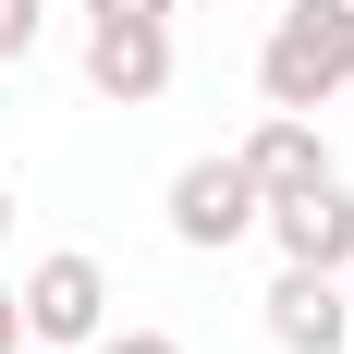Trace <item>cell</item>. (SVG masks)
Here are the masks:
<instances>
[{
	"instance_id": "cell-3",
	"label": "cell",
	"mask_w": 354,
	"mask_h": 354,
	"mask_svg": "<svg viewBox=\"0 0 354 354\" xmlns=\"http://www.w3.org/2000/svg\"><path fill=\"white\" fill-rule=\"evenodd\" d=\"M110 330V269L86 245H62V257H37L25 269V342H49V354H86Z\"/></svg>"
},
{
	"instance_id": "cell-10",
	"label": "cell",
	"mask_w": 354,
	"mask_h": 354,
	"mask_svg": "<svg viewBox=\"0 0 354 354\" xmlns=\"http://www.w3.org/2000/svg\"><path fill=\"white\" fill-rule=\"evenodd\" d=\"M86 354H183V342H171V330H98Z\"/></svg>"
},
{
	"instance_id": "cell-8",
	"label": "cell",
	"mask_w": 354,
	"mask_h": 354,
	"mask_svg": "<svg viewBox=\"0 0 354 354\" xmlns=\"http://www.w3.org/2000/svg\"><path fill=\"white\" fill-rule=\"evenodd\" d=\"M37 37H49V0H0V62H37Z\"/></svg>"
},
{
	"instance_id": "cell-2",
	"label": "cell",
	"mask_w": 354,
	"mask_h": 354,
	"mask_svg": "<svg viewBox=\"0 0 354 354\" xmlns=\"http://www.w3.org/2000/svg\"><path fill=\"white\" fill-rule=\"evenodd\" d=\"M257 208H269V196H257V171L232 159V147L171 171V245H196V257H232V245L257 232Z\"/></svg>"
},
{
	"instance_id": "cell-14",
	"label": "cell",
	"mask_w": 354,
	"mask_h": 354,
	"mask_svg": "<svg viewBox=\"0 0 354 354\" xmlns=\"http://www.w3.org/2000/svg\"><path fill=\"white\" fill-rule=\"evenodd\" d=\"M342 281H354V269H342Z\"/></svg>"
},
{
	"instance_id": "cell-12",
	"label": "cell",
	"mask_w": 354,
	"mask_h": 354,
	"mask_svg": "<svg viewBox=\"0 0 354 354\" xmlns=\"http://www.w3.org/2000/svg\"><path fill=\"white\" fill-rule=\"evenodd\" d=\"M0 232H12V196H0Z\"/></svg>"
},
{
	"instance_id": "cell-11",
	"label": "cell",
	"mask_w": 354,
	"mask_h": 354,
	"mask_svg": "<svg viewBox=\"0 0 354 354\" xmlns=\"http://www.w3.org/2000/svg\"><path fill=\"white\" fill-rule=\"evenodd\" d=\"M0 354H25V293L0 281Z\"/></svg>"
},
{
	"instance_id": "cell-4",
	"label": "cell",
	"mask_w": 354,
	"mask_h": 354,
	"mask_svg": "<svg viewBox=\"0 0 354 354\" xmlns=\"http://www.w3.org/2000/svg\"><path fill=\"white\" fill-rule=\"evenodd\" d=\"M257 232L293 257V269H354V183H293V196H269L257 208Z\"/></svg>"
},
{
	"instance_id": "cell-13",
	"label": "cell",
	"mask_w": 354,
	"mask_h": 354,
	"mask_svg": "<svg viewBox=\"0 0 354 354\" xmlns=\"http://www.w3.org/2000/svg\"><path fill=\"white\" fill-rule=\"evenodd\" d=\"M37 354H49V342H37Z\"/></svg>"
},
{
	"instance_id": "cell-1",
	"label": "cell",
	"mask_w": 354,
	"mask_h": 354,
	"mask_svg": "<svg viewBox=\"0 0 354 354\" xmlns=\"http://www.w3.org/2000/svg\"><path fill=\"white\" fill-rule=\"evenodd\" d=\"M257 98L269 110L354 98V0H281V25H269V49H257Z\"/></svg>"
},
{
	"instance_id": "cell-6",
	"label": "cell",
	"mask_w": 354,
	"mask_h": 354,
	"mask_svg": "<svg viewBox=\"0 0 354 354\" xmlns=\"http://www.w3.org/2000/svg\"><path fill=\"white\" fill-rule=\"evenodd\" d=\"M86 86L110 110H147L171 86V25H86Z\"/></svg>"
},
{
	"instance_id": "cell-5",
	"label": "cell",
	"mask_w": 354,
	"mask_h": 354,
	"mask_svg": "<svg viewBox=\"0 0 354 354\" xmlns=\"http://www.w3.org/2000/svg\"><path fill=\"white\" fill-rule=\"evenodd\" d=\"M269 342H281V354H342L354 342V281L281 257V281H269Z\"/></svg>"
},
{
	"instance_id": "cell-7",
	"label": "cell",
	"mask_w": 354,
	"mask_h": 354,
	"mask_svg": "<svg viewBox=\"0 0 354 354\" xmlns=\"http://www.w3.org/2000/svg\"><path fill=\"white\" fill-rule=\"evenodd\" d=\"M232 159L257 171V196H293V183H330V171H342V159H330V135H318V110H269Z\"/></svg>"
},
{
	"instance_id": "cell-9",
	"label": "cell",
	"mask_w": 354,
	"mask_h": 354,
	"mask_svg": "<svg viewBox=\"0 0 354 354\" xmlns=\"http://www.w3.org/2000/svg\"><path fill=\"white\" fill-rule=\"evenodd\" d=\"M86 25H171V0H86Z\"/></svg>"
}]
</instances>
